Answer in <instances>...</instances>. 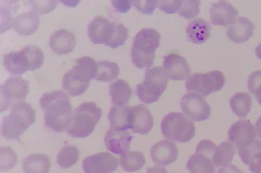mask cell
<instances>
[{"label": "cell", "instance_id": "cell-1", "mask_svg": "<svg viewBox=\"0 0 261 173\" xmlns=\"http://www.w3.org/2000/svg\"><path fill=\"white\" fill-rule=\"evenodd\" d=\"M39 104L44 111L45 126L56 132H65L71 124L73 109L65 92L50 91L42 95Z\"/></svg>", "mask_w": 261, "mask_h": 173}, {"label": "cell", "instance_id": "cell-2", "mask_svg": "<svg viewBox=\"0 0 261 173\" xmlns=\"http://www.w3.org/2000/svg\"><path fill=\"white\" fill-rule=\"evenodd\" d=\"M73 66L63 77V88L71 96H80L86 93L90 81L95 79L98 73V62L91 56H82L75 60Z\"/></svg>", "mask_w": 261, "mask_h": 173}, {"label": "cell", "instance_id": "cell-3", "mask_svg": "<svg viewBox=\"0 0 261 173\" xmlns=\"http://www.w3.org/2000/svg\"><path fill=\"white\" fill-rule=\"evenodd\" d=\"M36 112L31 104L19 101L12 105L8 115L4 116L1 133L8 141H18L34 122Z\"/></svg>", "mask_w": 261, "mask_h": 173}, {"label": "cell", "instance_id": "cell-4", "mask_svg": "<svg viewBox=\"0 0 261 173\" xmlns=\"http://www.w3.org/2000/svg\"><path fill=\"white\" fill-rule=\"evenodd\" d=\"M161 34L151 28L140 29L134 37L130 50L134 64L139 68H150L155 59V51L160 47Z\"/></svg>", "mask_w": 261, "mask_h": 173}, {"label": "cell", "instance_id": "cell-5", "mask_svg": "<svg viewBox=\"0 0 261 173\" xmlns=\"http://www.w3.org/2000/svg\"><path fill=\"white\" fill-rule=\"evenodd\" d=\"M101 117L102 110L95 103H81L75 109L66 132L73 138H86L93 132Z\"/></svg>", "mask_w": 261, "mask_h": 173}, {"label": "cell", "instance_id": "cell-6", "mask_svg": "<svg viewBox=\"0 0 261 173\" xmlns=\"http://www.w3.org/2000/svg\"><path fill=\"white\" fill-rule=\"evenodd\" d=\"M168 84L163 67L148 68L145 72L144 82L136 86V94L139 100L146 105L157 102L166 91Z\"/></svg>", "mask_w": 261, "mask_h": 173}, {"label": "cell", "instance_id": "cell-7", "mask_svg": "<svg viewBox=\"0 0 261 173\" xmlns=\"http://www.w3.org/2000/svg\"><path fill=\"white\" fill-rule=\"evenodd\" d=\"M161 131L168 141L178 143L190 141L195 136V125L182 113L172 112L166 115L161 121Z\"/></svg>", "mask_w": 261, "mask_h": 173}, {"label": "cell", "instance_id": "cell-8", "mask_svg": "<svg viewBox=\"0 0 261 173\" xmlns=\"http://www.w3.org/2000/svg\"><path fill=\"white\" fill-rule=\"evenodd\" d=\"M226 84L225 75L220 71H211L206 73H194L186 82L187 91L197 92L204 97L222 89Z\"/></svg>", "mask_w": 261, "mask_h": 173}, {"label": "cell", "instance_id": "cell-9", "mask_svg": "<svg viewBox=\"0 0 261 173\" xmlns=\"http://www.w3.org/2000/svg\"><path fill=\"white\" fill-rule=\"evenodd\" d=\"M217 146L214 142L204 140L196 147L195 153L189 157L187 163V170L190 173H214L216 166L214 164V151Z\"/></svg>", "mask_w": 261, "mask_h": 173}, {"label": "cell", "instance_id": "cell-10", "mask_svg": "<svg viewBox=\"0 0 261 173\" xmlns=\"http://www.w3.org/2000/svg\"><path fill=\"white\" fill-rule=\"evenodd\" d=\"M29 82L22 77H9L1 86V112L6 111L11 105L27 98Z\"/></svg>", "mask_w": 261, "mask_h": 173}, {"label": "cell", "instance_id": "cell-11", "mask_svg": "<svg viewBox=\"0 0 261 173\" xmlns=\"http://www.w3.org/2000/svg\"><path fill=\"white\" fill-rule=\"evenodd\" d=\"M180 107L184 115L193 121L207 120L211 115L210 105L203 95L195 92H189L183 95Z\"/></svg>", "mask_w": 261, "mask_h": 173}, {"label": "cell", "instance_id": "cell-12", "mask_svg": "<svg viewBox=\"0 0 261 173\" xmlns=\"http://www.w3.org/2000/svg\"><path fill=\"white\" fill-rule=\"evenodd\" d=\"M85 173H113L119 167V159L108 153L88 156L82 164Z\"/></svg>", "mask_w": 261, "mask_h": 173}, {"label": "cell", "instance_id": "cell-13", "mask_svg": "<svg viewBox=\"0 0 261 173\" xmlns=\"http://www.w3.org/2000/svg\"><path fill=\"white\" fill-rule=\"evenodd\" d=\"M154 124V118L147 107L140 104L130 107L129 129L139 134H147Z\"/></svg>", "mask_w": 261, "mask_h": 173}, {"label": "cell", "instance_id": "cell-14", "mask_svg": "<svg viewBox=\"0 0 261 173\" xmlns=\"http://www.w3.org/2000/svg\"><path fill=\"white\" fill-rule=\"evenodd\" d=\"M117 24L103 17H96L88 25V36L95 44L108 45L115 32Z\"/></svg>", "mask_w": 261, "mask_h": 173}, {"label": "cell", "instance_id": "cell-15", "mask_svg": "<svg viewBox=\"0 0 261 173\" xmlns=\"http://www.w3.org/2000/svg\"><path fill=\"white\" fill-rule=\"evenodd\" d=\"M256 136L255 126L246 119L236 121L228 131V141L233 143L238 149L255 141Z\"/></svg>", "mask_w": 261, "mask_h": 173}, {"label": "cell", "instance_id": "cell-16", "mask_svg": "<svg viewBox=\"0 0 261 173\" xmlns=\"http://www.w3.org/2000/svg\"><path fill=\"white\" fill-rule=\"evenodd\" d=\"M163 70L166 77L173 81H183L191 76V67L186 58L178 54L164 56Z\"/></svg>", "mask_w": 261, "mask_h": 173}, {"label": "cell", "instance_id": "cell-17", "mask_svg": "<svg viewBox=\"0 0 261 173\" xmlns=\"http://www.w3.org/2000/svg\"><path fill=\"white\" fill-rule=\"evenodd\" d=\"M152 161L160 166H166L178 159V149L174 142L164 140L155 143L150 150Z\"/></svg>", "mask_w": 261, "mask_h": 173}, {"label": "cell", "instance_id": "cell-18", "mask_svg": "<svg viewBox=\"0 0 261 173\" xmlns=\"http://www.w3.org/2000/svg\"><path fill=\"white\" fill-rule=\"evenodd\" d=\"M134 135L129 130H108L105 136L107 149L116 155H123L130 151V142Z\"/></svg>", "mask_w": 261, "mask_h": 173}, {"label": "cell", "instance_id": "cell-19", "mask_svg": "<svg viewBox=\"0 0 261 173\" xmlns=\"http://www.w3.org/2000/svg\"><path fill=\"white\" fill-rule=\"evenodd\" d=\"M209 12L212 24L220 26L234 24L239 16V11L226 1L212 4Z\"/></svg>", "mask_w": 261, "mask_h": 173}, {"label": "cell", "instance_id": "cell-20", "mask_svg": "<svg viewBox=\"0 0 261 173\" xmlns=\"http://www.w3.org/2000/svg\"><path fill=\"white\" fill-rule=\"evenodd\" d=\"M49 45L55 53L66 55L74 50L76 39L75 36L67 29H59L50 36Z\"/></svg>", "mask_w": 261, "mask_h": 173}, {"label": "cell", "instance_id": "cell-21", "mask_svg": "<svg viewBox=\"0 0 261 173\" xmlns=\"http://www.w3.org/2000/svg\"><path fill=\"white\" fill-rule=\"evenodd\" d=\"M255 25L245 17H240L234 24L228 27L226 34L234 44H243L248 41L254 32Z\"/></svg>", "mask_w": 261, "mask_h": 173}, {"label": "cell", "instance_id": "cell-22", "mask_svg": "<svg viewBox=\"0 0 261 173\" xmlns=\"http://www.w3.org/2000/svg\"><path fill=\"white\" fill-rule=\"evenodd\" d=\"M39 26V16L34 11L18 14L13 21V27L18 35L30 36L35 33Z\"/></svg>", "mask_w": 261, "mask_h": 173}, {"label": "cell", "instance_id": "cell-23", "mask_svg": "<svg viewBox=\"0 0 261 173\" xmlns=\"http://www.w3.org/2000/svg\"><path fill=\"white\" fill-rule=\"evenodd\" d=\"M211 25L207 21L203 18H196L187 25V40L193 44H205L211 38Z\"/></svg>", "mask_w": 261, "mask_h": 173}, {"label": "cell", "instance_id": "cell-24", "mask_svg": "<svg viewBox=\"0 0 261 173\" xmlns=\"http://www.w3.org/2000/svg\"><path fill=\"white\" fill-rule=\"evenodd\" d=\"M3 64L6 71L13 76H22L29 71L27 56L22 50L13 51L5 55Z\"/></svg>", "mask_w": 261, "mask_h": 173}, {"label": "cell", "instance_id": "cell-25", "mask_svg": "<svg viewBox=\"0 0 261 173\" xmlns=\"http://www.w3.org/2000/svg\"><path fill=\"white\" fill-rule=\"evenodd\" d=\"M109 94L114 106L125 107L133 97V90L126 81L119 79L110 84Z\"/></svg>", "mask_w": 261, "mask_h": 173}, {"label": "cell", "instance_id": "cell-26", "mask_svg": "<svg viewBox=\"0 0 261 173\" xmlns=\"http://www.w3.org/2000/svg\"><path fill=\"white\" fill-rule=\"evenodd\" d=\"M50 167V159L48 156L41 153H33L27 156L23 161L24 173H49Z\"/></svg>", "mask_w": 261, "mask_h": 173}, {"label": "cell", "instance_id": "cell-27", "mask_svg": "<svg viewBox=\"0 0 261 173\" xmlns=\"http://www.w3.org/2000/svg\"><path fill=\"white\" fill-rule=\"evenodd\" d=\"M237 152V147L230 141L221 142L219 147H216L214 151V160L216 167H224L233 160L235 154Z\"/></svg>", "mask_w": 261, "mask_h": 173}, {"label": "cell", "instance_id": "cell-28", "mask_svg": "<svg viewBox=\"0 0 261 173\" xmlns=\"http://www.w3.org/2000/svg\"><path fill=\"white\" fill-rule=\"evenodd\" d=\"M130 107L113 106L108 114L110 129H129V115Z\"/></svg>", "mask_w": 261, "mask_h": 173}, {"label": "cell", "instance_id": "cell-29", "mask_svg": "<svg viewBox=\"0 0 261 173\" xmlns=\"http://www.w3.org/2000/svg\"><path fill=\"white\" fill-rule=\"evenodd\" d=\"M229 104L238 117L245 118L252 109V98L246 92H238L230 98Z\"/></svg>", "mask_w": 261, "mask_h": 173}, {"label": "cell", "instance_id": "cell-30", "mask_svg": "<svg viewBox=\"0 0 261 173\" xmlns=\"http://www.w3.org/2000/svg\"><path fill=\"white\" fill-rule=\"evenodd\" d=\"M146 164V158L141 152H127L121 156L120 165L127 172L140 170Z\"/></svg>", "mask_w": 261, "mask_h": 173}, {"label": "cell", "instance_id": "cell-31", "mask_svg": "<svg viewBox=\"0 0 261 173\" xmlns=\"http://www.w3.org/2000/svg\"><path fill=\"white\" fill-rule=\"evenodd\" d=\"M80 159V149L72 145L61 148L57 156V163L63 169H69L76 164Z\"/></svg>", "mask_w": 261, "mask_h": 173}, {"label": "cell", "instance_id": "cell-32", "mask_svg": "<svg viewBox=\"0 0 261 173\" xmlns=\"http://www.w3.org/2000/svg\"><path fill=\"white\" fill-rule=\"evenodd\" d=\"M120 67L115 62L101 61L98 62V73L96 81L109 82L119 77Z\"/></svg>", "mask_w": 261, "mask_h": 173}, {"label": "cell", "instance_id": "cell-33", "mask_svg": "<svg viewBox=\"0 0 261 173\" xmlns=\"http://www.w3.org/2000/svg\"><path fill=\"white\" fill-rule=\"evenodd\" d=\"M21 50L27 56V62L29 64V71L38 70L45 62V54L38 46L27 45Z\"/></svg>", "mask_w": 261, "mask_h": 173}, {"label": "cell", "instance_id": "cell-34", "mask_svg": "<svg viewBox=\"0 0 261 173\" xmlns=\"http://www.w3.org/2000/svg\"><path fill=\"white\" fill-rule=\"evenodd\" d=\"M2 5L4 7L2 6L1 8V33L13 27L14 14L18 9L17 2H5Z\"/></svg>", "mask_w": 261, "mask_h": 173}, {"label": "cell", "instance_id": "cell-35", "mask_svg": "<svg viewBox=\"0 0 261 173\" xmlns=\"http://www.w3.org/2000/svg\"><path fill=\"white\" fill-rule=\"evenodd\" d=\"M18 162V156L9 147H1L0 148V170L7 171L15 166Z\"/></svg>", "mask_w": 261, "mask_h": 173}, {"label": "cell", "instance_id": "cell-36", "mask_svg": "<svg viewBox=\"0 0 261 173\" xmlns=\"http://www.w3.org/2000/svg\"><path fill=\"white\" fill-rule=\"evenodd\" d=\"M200 12V1L187 0L181 1L178 10V14L186 19H193L196 18Z\"/></svg>", "mask_w": 261, "mask_h": 173}, {"label": "cell", "instance_id": "cell-37", "mask_svg": "<svg viewBox=\"0 0 261 173\" xmlns=\"http://www.w3.org/2000/svg\"><path fill=\"white\" fill-rule=\"evenodd\" d=\"M259 151H261V141L256 139L255 141H252L249 144L239 148L238 154L240 156L241 161L246 165H248L252 157Z\"/></svg>", "mask_w": 261, "mask_h": 173}, {"label": "cell", "instance_id": "cell-38", "mask_svg": "<svg viewBox=\"0 0 261 173\" xmlns=\"http://www.w3.org/2000/svg\"><path fill=\"white\" fill-rule=\"evenodd\" d=\"M248 90L256 97L261 105V71H254L250 75L247 82Z\"/></svg>", "mask_w": 261, "mask_h": 173}, {"label": "cell", "instance_id": "cell-39", "mask_svg": "<svg viewBox=\"0 0 261 173\" xmlns=\"http://www.w3.org/2000/svg\"><path fill=\"white\" fill-rule=\"evenodd\" d=\"M128 33H129L128 29L124 24H117L115 32H114L113 39H112V40H111L110 43L108 44L107 46L113 48V49H117V48L124 45L128 39Z\"/></svg>", "mask_w": 261, "mask_h": 173}, {"label": "cell", "instance_id": "cell-40", "mask_svg": "<svg viewBox=\"0 0 261 173\" xmlns=\"http://www.w3.org/2000/svg\"><path fill=\"white\" fill-rule=\"evenodd\" d=\"M33 11L38 14H45L56 8L58 2L57 1H32Z\"/></svg>", "mask_w": 261, "mask_h": 173}, {"label": "cell", "instance_id": "cell-41", "mask_svg": "<svg viewBox=\"0 0 261 173\" xmlns=\"http://www.w3.org/2000/svg\"><path fill=\"white\" fill-rule=\"evenodd\" d=\"M133 5L135 6L139 12H141L143 14L151 15L154 12L155 9L159 6L158 1H133Z\"/></svg>", "mask_w": 261, "mask_h": 173}, {"label": "cell", "instance_id": "cell-42", "mask_svg": "<svg viewBox=\"0 0 261 173\" xmlns=\"http://www.w3.org/2000/svg\"><path fill=\"white\" fill-rule=\"evenodd\" d=\"M181 1H161L159 2V9L167 14H174L178 12Z\"/></svg>", "mask_w": 261, "mask_h": 173}, {"label": "cell", "instance_id": "cell-43", "mask_svg": "<svg viewBox=\"0 0 261 173\" xmlns=\"http://www.w3.org/2000/svg\"><path fill=\"white\" fill-rule=\"evenodd\" d=\"M248 166L252 173H261V151L252 157Z\"/></svg>", "mask_w": 261, "mask_h": 173}, {"label": "cell", "instance_id": "cell-44", "mask_svg": "<svg viewBox=\"0 0 261 173\" xmlns=\"http://www.w3.org/2000/svg\"><path fill=\"white\" fill-rule=\"evenodd\" d=\"M113 7L119 12H126L130 9L133 1H113Z\"/></svg>", "mask_w": 261, "mask_h": 173}, {"label": "cell", "instance_id": "cell-45", "mask_svg": "<svg viewBox=\"0 0 261 173\" xmlns=\"http://www.w3.org/2000/svg\"><path fill=\"white\" fill-rule=\"evenodd\" d=\"M217 173H243L241 169L234 165V164H228L226 166L220 168V170H218Z\"/></svg>", "mask_w": 261, "mask_h": 173}, {"label": "cell", "instance_id": "cell-46", "mask_svg": "<svg viewBox=\"0 0 261 173\" xmlns=\"http://www.w3.org/2000/svg\"><path fill=\"white\" fill-rule=\"evenodd\" d=\"M146 173H169L166 170L165 167H159V166H153L150 167L146 170Z\"/></svg>", "mask_w": 261, "mask_h": 173}, {"label": "cell", "instance_id": "cell-47", "mask_svg": "<svg viewBox=\"0 0 261 173\" xmlns=\"http://www.w3.org/2000/svg\"><path fill=\"white\" fill-rule=\"evenodd\" d=\"M255 128L256 132H257V135H258V138L261 140V115L258 117L257 121H256Z\"/></svg>", "mask_w": 261, "mask_h": 173}, {"label": "cell", "instance_id": "cell-48", "mask_svg": "<svg viewBox=\"0 0 261 173\" xmlns=\"http://www.w3.org/2000/svg\"><path fill=\"white\" fill-rule=\"evenodd\" d=\"M255 55L257 56V58L261 60V44H258V46L255 49Z\"/></svg>", "mask_w": 261, "mask_h": 173}]
</instances>
